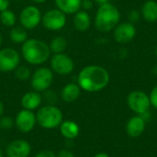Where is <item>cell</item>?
<instances>
[{
    "label": "cell",
    "mask_w": 157,
    "mask_h": 157,
    "mask_svg": "<svg viewBox=\"0 0 157 157\" xmlns=\"http://www.w3.org/2000/svg\"><path fill=\"white\" fill-rule=\"evenodd\" d=\"M57 157H75V155L68 150H62L59 152V154L56 155Z\"/></svg>",
    "instance_id": "obj_31"
},
{
    "label": "cell",
    "mask_w": 157,
    "mask_h": 157,
    "mask_svg": "<svg viewBox=\"0 0 157 157\" xmlns=\"http://www.w3.org/2000/svg\"><path fill=\"white\" fill-rule=\"evenodd\" d=\"M94 6V2L93 0H82L81 2V8L85 11H88L92 9Z\"/></svg>",
    "instance_id": "obj_29"
},
{
    "label": "cell",
    "mask_w": 157,
    "mask_h": 157,
    "mask_svg": "<svg viewBox=\"0 0 157 157\" xmlns=\"http://www.w3.org/2000/svg\"><path fill=\"white\" fill-rule=\"evenodd\" d=\"M56 7L65 15L75 14L81 8L82 0H54Z\"/></svg>",
    "instance_id": "obj_18"
},
{
    "label": "cell",
    "mask_w": 157,
    "mask_h": 157,
    "mask_svg": "<svg viewBox=\"0 0 157 157\" xmlns=\"http://www.w3.org/2000/svg\"><path fill=\"white\" fill-rule=\"evenodd\" d=\"M14 126V121L10 117H1L0 118V129L8 131Z\"/></svg>",
    "instance_id": "obj_25"
},
{
    "label": "cell",
    "mask_w": 157,
    "mask_h": 157,
    "mask_svg": "<svg viewBox=\"0 0 157 157\" xmlns=\"http://www.w3.org/2000/svg\"><path fill=\"white\" fill-rule=\"evenodd\" d=\"M149 98H150V102H151V106H153L155 109H157V86H155L150 95H149Z\"/></svg>",
    "instance_id": "obj_28"
},
{
    "label": "cell",
    "mask_w": 157,
    "mask_h": 157,
    "mask_svg": "<svg viewBox=\"0 0 157 157\" xmlns=\"http://www.w3.org/2000/svg\"><path fill=\"white\" fill-rule=\"evenodd\" d=\"M109 74L100 65H86L78 74L77 84L86 92H98L104 89L109 82Z\"/></svg>",
    "instance_id": "obj_1"
},
{
    "label": "cell",
    "mask_w": 157,
    "mask_h": 157,
    "mask_svg": "<svg viewBox=\"0 0 157 157\" xmlns=\"http://www.w3.org/2000/svg\"><path fill=\"white\" fill-rule=\"evenodd\" d=\"M91 25V18L87 11L78 10L74 16V26L80 32L86 31Z\"/></svg>",
    "instance_id": "obj_17"
},
{
    "label": "cell",
    "mask_w": 157,
    "mask_h": 157,
    "mask_svg": "<svg viewBox=\"0 0 157 157\" xmlns=\"http://www.w3.org/2000/svg\"><path fill=\"white\" fill-rule=\"evenodd\" d=\"M20 64V54L13 48L0 50V72L14 71Z\"/></svg>",
    "instance_id": "obj_10"
},
{
    "label": "cell",
    "mask_w": 157,
    "mask_h": 157,
    "mask_svg": "<svg viewBox=\"0 0 157 157\" xmlns=\"http://www.w3.org/2000/svg\"><path fill=\"white\" fill-rule=\"evenodd\" d=\"M141 16H142L141 12H139L138 10L133 9V10H132V11L129 12V14H128V18H129V21H130L131 23L134 24V23H137V22L140 20Z\"/></svg>",
    "instance_id": "obj_27"
},
{
    "label": "cell",
    "mask_w": 157,
    "mask_h": 157,
    "mask_svg": "<svg viewBox=\"0 0 157 157\" xmlns=\"http://www.w3.org/2000/svg\"><path fill=\"white\" fill-rule=\"evenodd\" d=\"M43 98L49 103V105H53L56 102V99H57V96H56L55 92L52 91V90H49V89L44 91Z\"/></svg>",
    "instance_id": "obj_26"
},
{
    "label": "cell",
    "mask_w": 157,
    "mask_h": 157,
    "mask_svg": "<svg viewBox=\"0 0 157 157\" xmlns=\"http://www.w3.org/2000/svg\"><path fill=\"white\" fill-rule=\"evenodd\" d=\"M14 73H15V76L20 81H27L31 77V71L26 65L19 64L14 70Z\"/></svg>",
    "instance_id": "obj_24"
},
{
    "label": "cell",
    "mask_w": 157,
    "mask_h": 157,
    "mask_svg": "<svg viewBox=\"0 0 157 157\" xmlns=\"http://www.w3.org/2000/svg\"><path fill=\"white\" fill-rule=\"evenodd\" d=\"M41 23L46 29L57 31L64 28L66 24V15L58 8L50 9L42 16Z\"/></svg>",
    "instance_id": "obj_7"
},
{
    "label": "cell",
    "mask_w": 157,
    "mask_h": 157,
    "mask_svg": "<svg viewBox=\"0 0 157 157\" xmlns=\"http://www.w3.org/2000/svg\"><path fill=\"white\" fill-rule=\"evenodd\" d=\"M60 131L62 135L67 140L75 139L80 132L79 126L73 121H64L60 125Z\"/></svg>",
    "instance_id": "obj_19"
},
{
    "label": "cell",
    "mask_w": 157,
    "mask_h": 157,
    "mask_svg": "<svg viewBox=\"0 0 157 157\" xmlns=\"http://www.w3.org/2000/svg\"><path fill=\"white\" fill-rule=\"evenodd\" d=\"M31 1H33L34 3H37V4H42V3L46 2L47 0H31Z\"/></svg>",
    "instance_id": "obj_36"
},
{
    "label": "cell",
    "mask_w": 157,
    "mask_h": 157,
    "mask_svg": "<svg viewBox=\"0 0 157 157\" xmlns=\"http://www.w3.org/2000/svg\"><path fill=\"white\" fill-rule=\"evenodd\" d=\"M10 0H0V12L8 8Z\"/></svg>",
    "instance_id": "obj_32"
},
{
    "label": "cell",
    "mask_w": 157,
    "mask_h": 157,
    "mask_svg": "<svg viewBox=\"0 0 157 157\" xmlns=\"http://www.w3.org/2000/svg\"><path fill=\"white\" fill-rule=\"evenodd\" d=\"M50 63L52 71L60 75H69L75 69V63L73 59L64 52L53 54L51 58Z\"/></svg>",
    "instance_id": "obj_9"
},
{
    "label": "cell",
    "mask_w": 157,
    "mask_h": 157,
    "mask_svg": "<svg viewBox=\"0 0 157 157\" xmlns=\"http://www.w3.org/2000/svg\"><path fill=\"white\" fill-rule=\"evenodd\" d=\"M2 44V35H1V32H0V46Z\"/></svg>",
    "instance_id": "obj_38"
},
{
    "label": "cell",
    "mask_w": 157,
    "mask_h": 157,
    "mask_svg": "<svg viewBox=\"0 0 157 157\" xmlns=\"http://www.w3.org/2000/svg\"><path fill=\"white\" fill-rule=\"evenodd\" d=\"M4 110H5V108H4V104L0 101V118L3 117V114H4Z\"/></svg>",
    "instance_id": "obj_33"
},
{
    "label": "cell",
    "mask_w": 157,
    "mask_h": 157,
    "mask_svg": "<svg viewBox=\"0 0 157 157\" xmlns=\"http://www.w3.org/2000/svg\"><path fill=\"white\" fill-rule=\"evenodd\" d=\"M9 38L14 43H24L28 40V33L22 27H13L9 32Z\"/></svg>",
    "instance_id": "obj_22"
},
{
    "label": "cell",
    "mask_w": 157,
    "mask_h": 157,
    "mask_svg": "<svg viewBox=\"0 0 157 157\" xmlns=\"http://www.w3.org/2000/svg\"><path fill=\"white\" fill-rule=\"evenodd\" d=\"M146 127V121L141 115H135L132 117L126 124V132L131 138L140 137Z\"/></svg>",
    "instance_id": "obj_14"
},
{
    "label": "cell",
    "mask_w": 157,
    "mask_h": 157,
    "mask_svg": "<svg viewBox=\"0 0 157 157\" xmlns=\"http://www.w3.org/2000/svg\"><path fill=\"white\" fill-rule=\"evenodd\" d=\"M144 18L151 23L157 21V2L155 0H147L142 6L141 11Z\"/></svg>",
    "instance_id": "obj_20"
},
{
    "label": "cell",
    "mask_w": 157,
    "mask_h": 157,
    "mask_svg": "<svg viewBox=\"0 0 157 157\" xmlns=\"http://www.w3.org/2000/svg\"><path fill=\"white\" fill-rule=\"evenodd\" d=\"M67 45H68V42L64 37L57 36V37H54L51 40L49 47H50L51 52L53 54H56V53L64 52V51L67 49Z\"/></svg>",
    "instance_id": "obj_21"
},
{
    "label": "cell",
    "mask_w": 157,
    "mask_h": 157,
    "mask_svg": "<svg viewBox=\"0 0 157 157\" xmlns=\"http://www.w3.org/2000/svg\"><path fill=\"white\" fill-rule=\"evenodd\" d=\"M31 152V146L25 140H16L11 142L6 150L7 157H29Z\"/></svg>",
    "instance_id": "obj_13"
},
{
    "label": "cell",
    "mask_w": 157,
    "mask_h": 157,
    "mask_svg": "<svg viewBox=\"0 0 157 157\" xmlns=\"http://www.w3.org/2000/svg\"><path fill=\"white\" fill-rule=\"evenodd\" d=\"M155 55H156V58H157V45H156V47H155Z\"/></svg>",
    "instance_id": "obj_39"
},
{
    "label": "cell",
    "mask_w": 157,
    "mask_h": 157,
    "mask_svg": "<svg viewBox=\"0 0 157 157\" xmlns=\"http://www.w3.org/2000/svg\"><path fill=\"white\" fill-rule=\"evenodd\" d=\"M81 90L82 89L80 88L78 84L69 83V84L65 85L62 89V93H61L62 99L67 103L75 102L80 97Z\"/></svg>",
    "instance_id": "obj_16"
},
{
    "label": "cell",
    "mask_w": 157,
    "mask_h": 157,
    "mask_svg": "<svg viewBox=\"0 0 157 157\" xmlns=\"http://www.w3.org/2000/svg\"><path fill=\"white\" fill-rule=\"evenodd\" d=\"M37 122L44 129H54L63 122V113L61 109L53 105H47L40 108L36 115Z\"/></svg>",
    "instance_id": "obj_4"
},
{
    "label": "cell",
    "mask_w": 157,
    "mask_h": 157,
    "mask_svg": "<svg viewBox=\"0 0 157 157\" xmlns=\"http://www.w3.org/2000/svg\"><path fill=\"white\" fill-rule=\"evenodd\" d=\"M94 2H96L97 4H98L99 6L100 5H103V4H106V3H108L109 0H93Z\"/></svg>",
    "instance_id": "obj_34"
},
{
    "label": "cell",
    "mask_w": 157,
    "mask_h": 157,
    "mask_svg": "<svg viewBox=\"0 0 157 157\" xmlns=\"http://www.w3.org/2000/svg\"><path fill=\"white\" fill-rule=\"evenodd\" d=\"M42 98L40 92L37 91H30L27 92L21 98V105L24 109L33 110L40 107L41 103Z\"/></svg>",
    "instance_id": "obj_15"
},
{
    "label": "cell",
    "mask_w": 157,
    "mask_h": 157,
    "mask_svg": "<svg viewBox=\"0 0 157 157\" xmlns=\"http://www.w3.org/2000/svg\"><path fill=\"white\" fill-rule=\"evenodd\" d=\"M121 13L116 6L108 2L100 5L95 17V27L100 32H109L120 23Z\"/></svg>",
    "instance_id": "obj_3"
},
{
    "label": "cell",
    "mask_w": 157,
    "mask_h": 157,
    "mask_svg": "<svg viewBox=\"0 0 157 157\" xmlns=\"http://www.w3.org/2000/svg\"><path fill=\"white\" fill-rule=\"evenodd\" d=\"M21 54L23 59L29 64L40 65L51 58V50L49 44L38 39H28L21 46Z\"/></svg>",
    "instance_id": "obj_2"
},
{
    "label": "cell",
    "mask_w": 157,
    "mask_h": 157,
    "mask_svg": "<svg viewBox=\"0 0 157 157\" xmlns=\"http://www.w3.org/2000/svg\"><path fill=\"white\" fill-rule=\"evenodd\" d=\"M127 105L137 115H143L149 111L151 107L149 95L141 90H134L128 95Z\"/></svg>",
    "instance_id": "obj_5"
},
{
    "label": "cell",
    "mask_w": 157,
    "mask_h": 157,
    "mask_svg": "<svg viewBox=\"0 0 157 157\" xmlns=\"http://www.w3.org/2000/svg\"><path fill=\"white\" fill-rule=\"evenodd\" d=\"M53 81V72L51 68L40 67L31 75V86L37 92H44L50 88Z\"/></svg>",
    "instance_id": "obj_6"
},
{
    "label": "cell",
    "mask_w": 157,
    "mask_h": 157,
    "mask_svg": "<svg viewBox=\"0 0 157 157\" xmlns=\"http://www.w3.org/2000/svg\"><path fill=\"white\" fill-rule=\"evenodd\" d=\"M0 157H4V154H3V151L1 148H0Z\"/></svg>",
    "instance_id": "obj_37"
},
{
    "label": "cell",
    "mask_w": 157,
    "mask_h": 157,
    "mask_svg": "<svg viewBox=\"0 0 157 157\" xmlns=\"http://www.w3.org/2000/svg\"><path fill=\"white\" fill-rule=\"evenodd\" d=\"M42 15L35 6H25L19 14V22L25 29H33L41 23Z\"/></svg>",
    "instance_id": "obj_8"
},
{
    "label": "cell",
    "mask_w": 157,
    "mask_h": 157,
    "mask_svg": "<svg viewBox=\"0 0 157 157\" xmlns=\"http://www.w3.org/2000/svg\"><path fill=\"white\" fill-rule=\"evenodd\" d=\"M37 122L36 115L32 110L22 109L20 110L16 117V126L21 132H29L33 130Z\"/></svg>",
    "instance_id": "obj_12"
},
{
    "label": "cell",
    "mask_w": 157,
    "mask_h": 157,
    "mask_svg": "<svg viewBox=\"0 0 157 157\" xmlns=\"http://www.w3.org/2000/svg\"><path fill=\"white\" fill-rule=\"evenodd\" d=\"M136 36V28L131 22L119 23L113 30L115 40L121 44H126L132 41Z\"/></svg>",
    "instance_id": "obj_11"
},
{
    "label": "cell",
    "mask_w": 157,
    "mask_h": 157,
    "mask_svg": "<svg viewBox=\"0 0 157 157\" xmlns=\"http://www.w3.org/2000/svg\"><path fill=\"white\" fill-rule=\"evenodd\" d=\"M35 157H57L55 155V154L51 151V150H43L41 152H40Z\"/></svg>",
    "instance_id": "obj_30"
},
{
    "label": "cell",
    "mask_w": 157,
    "mask_h": 157,
    "mask_svg": "<svg viewBox=\"0 0 157 157\" xmlns=\"http://www.w3.org/2000/svg\"><path fill=\"white\" fill-rule=\"evenodd\" d=\"M94 157H109V155L108 154H106V153H98Z\"/></svg>",
    "instance_id": "obj_35"
},
{
    "label": "cell",
    "mask_w": 157,
    "mask_h": 157,
    "mask_svg": "<svg viewBox=\"0 0 157 157\" xmlns=\"http://www.w3.org/2000/svg\"><path fill=\"white\" fill-rule=\"evenodd\" d=\"M16 15L15 13L10 9H6L2 12H0V21L1 23L6 27H14L16 24Z\"/></svg>",
    "instance_id": "obj_23"
}]
</instances>
